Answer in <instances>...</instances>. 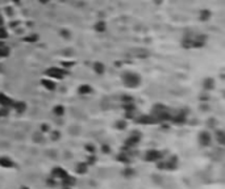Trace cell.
<instances>
[{"label": "cell", "mask_w": 225, "mask_h": 189, "mask_svg": "<svg viewBox=\"0 0 225 189\" xmlns=\"http://www.w3.org/2000/svg\"><path fill=\"white\" fill-rule=\"evenodd\" d=\"M80 92H82V93L90 92V87H82V88H80Z\"/></svg>", "instance_id": "cell-9"}, {"label": "cell", "mask_w": 225, "mask_h": 189, "mask_svg": "<svg viewBox=\"0 0 225 189\" xmlns=\"http://www.w3.org/2000/svg\"><path fill=\"white\" fill-rule=\"evenodd\" d=\"M201 143H203V145H208V143H209V135H208V134H201Z\"/></svg>", "instance_id": "cell-6"}, {"label": "cell", "mask_w": 225, "mask_h": 189, "mask_svg": "<svg viewBox=\"0 0 225 189\" xmlns=\"http://www.w3.org/2000/svg\"><path fill=\"white\" fill-rule=\"evenodd\" d=\"M54 112H55V114L62 116V113H63V108H61V106H57V108L54 109Z\"/></svg>", "instance_id": "cell-7"}, {"label": "cell", "mask_w": 225, "mask_h": 189, "mask_svg": "<svg viewBox=\"0 0 225 189\" xmlns=\"http://www.w3.org/2000/svg\"><path fill=\"white\" fill-rule=\"evenodd\" d=\"M76 171H78L79 174H84L86 171H87V164H84V163L79 164L78 167H76Z\"/></svg>", "instance_id": "cell-5"}, {"label": "cell", "mask_w": 225, "mask_h": 189, "mask_svg": "<svg viewBox=\"0 0 225 189\" xmlns=\"http://www.w3.org/2000/svg\"><path fill=\"white\" fill-rule=\"evenodd\" d=\"M44 84H45V87H47L49 89H54V85L51 81H44Z\"/></svg>", "instance_id": "cell-8"}, {"label": "cell", "mask_w": 225, "mask_h": 189, "mask_svg": "<svg viewBox=\"0 0 225 189\" xmlns=\"http://www.w3.org/2000/svg\"><path fill=\"white\" fill-rule=\"evenodd\" d=\"M62 180H63V184H65V185H67V188L75 183V180L72 179V177H69V176H66L65 179H62Z\"/></svg>", "instance_id": "cell-4"}, {"label": "cell", "mask_w": 225, "mask_h": 189, "mask_svg": "<svg viewBox=\"0 0 225 189\" xmlns=\"http://www.w3.org/2000/svg\"><path fill=\"white\" fill-rule=\"evenodd\" d=\"M0 165H3V167H12L13 163L8 158H1L0 159Z\"/></svg>", "instance_id": "cell-3"}, {"label": "cell", "mask_w": 225, "mask_h": 189, "mask_svg": "<svg viewBox=\"0 0 225 189\" xmlns=\"http://www.w3.org/2000/svg\"><path fill=\"white\" fill-rule=\"evenodd\" d=\"M53 176L57 177V179H65V177L67 176V172L58 167V168H54L53 169Z\"/></svg>", "instance_id": "cell-1"}, {"label": "cell", "mask_w": 225, "mask_h": 189, "mask_svg": "<svg viewBox=\"0 0 225 189\" xmlns=\"http://www.w3.org/2000/svg\"><path fill=\"white\" fill-rule=\"evenodd\" d=\"M21 189H29V188H26V186H22V188Z\"/></svg>", "instance_id": "cell-11"}, {"label": "cell", "mask_w": 225, "mask_h": 189, "mask_svg": "<svg viewBox=\"0 0 225 189\" xmlns=\"http://www.w3.org/2000/svg\"><path fill=\"white\" fill-rule=\"evenodd\" d=\"M132 174H133V171H132V169H126V171H125V175H132Z\"/></svg>", "instance_id": "cell-10"}, {"label": "cell", "mask_w": 225, "mask_h": 189, "mask_svg": "<svg viewBox=\"0 0 225 189\" xmlns=\"http://www.w3.org/2000/svg\"><path fill=\"white\" fill-rule=\"evenodd\" d=\"M66 189H69V188H66Z\"/></svg>", "instance_id": "cell-12"}, {"label": "cell", "mask_w": 225, "mask_h": 189, "mask_svg": "<svg viewBox=\"0 0 225 189\" xmlns=\"http://www.w3.org/2000/svg\"><path fill=\"white\" fill-rule=\"evenodd\" d=\"M162 158V155H161V152L158 151H149L146 154V160H158V159Z\"/></svg>", "instance_id": "cell-2"}]
</instances>
